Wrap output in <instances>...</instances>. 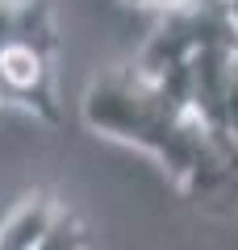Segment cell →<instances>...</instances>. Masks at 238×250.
Instances as JSON below:
<instances>
[{
  "mask_svg": "<svg viewBox=\"0 0 238 250\" xmlns=\"http://www.w3.org/2000/svg\"><path fill=\"white\" fill-rule=\"evenodd\" d=\"M79 117L92 134L138 146L167 171L192 200L226 188L238 171V150L205 129V121L138 67L96 75L79 100Z\"/></svg>",
  "mask_w": 238,
  "mask_h": 250,
  "instance_id": "1",
  "label": "cell"
},
{
  "mask_svg": "<svg viewBox=\"0 0 238 250\" xmlns=\"http://www.w3.org/2000/svg\"><path fill=\"white\" fill-rule=\"evenodd\" d=\"M0 117H4V100H0Z\"/></svg>",
  "mask_w": 238,
  "mask_h": 250,
  "instance_id": "7",
  "label": "cell"
},
{
  "mask_svg": "<svg viewBox=\"0 0 238 250\" xmlns=\"http://www.w3.org/2000/svg\"><path fill=\"white\" fill-rule=\"evenodd\" d=\"M230 13H234V25H238V0H230Z\"/></svg>",
  "mask_w": 238,
  "mask_h": 250,
  "instance_id": "6",
  "label": "cell"
},
{
  "mask_svg": "<svg viewBox=\"0 0 238 250\" xmlns=\"http://www.w3.org/2000/svg\"><path fill=\"white\" fill-rule=\"evenodd\" d=\"M59 213L63 205L54 200V192H29L9 213V221L0 225V250H38L42 238L54 229Z\"/></svg>",
  "mask_w": 238,
  "mask_h": 250,
  "instance_id": "3",
  "label": "cell"
},
{
  "mask_svg": "<svg viewBox=\"0 0 238 250\" xmlns=\"http://www.w3.org/2000/svg\"><path fill=\"white\" fill-rule=\"evenodd\" d=\"M84 246H88V229H84V221H79L75 213L63 208L59 221H54V229L42 238V246H38V250H84Z\"/></svg>",
  "mask_w": 238,
  "mask_h": 250,
  "instance_id": "4",
  "label": "cell"
},
{
  "mask_svg": "<svg viewBox=\"0 0 238 250\" xmlns=\"http://www.w3.org/2000/svg\"><path fill=\"white\" fill-rule=\"evenodd\" d=\"M59 29L50 0H0V100L21 104L46 125L63 121L59 108Z\"/></svg>",
  "mask_w": 238,
  "mask_h": 250,
  "instance_id": "2",
  "label": "cell"
},
{
  "mask_svg": "<svg viewBox=\"0 0 238 250\" xmlns=\"http://www.w3.org/2000/svg\"><path fill=\"white\" fill-rule=\"evenodd\" d=\"M130 4H146V9H176V4H188V0H130Z\"/></svg>",
  "mask_w": 238,
  "mask_h": 250,
  "instance_id": "5",
  "label": "cell"
}]
</instances>
